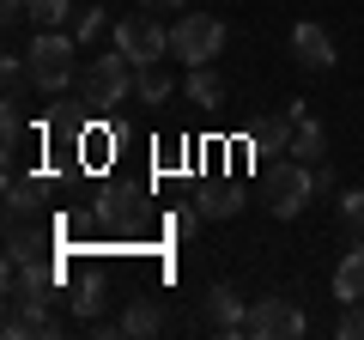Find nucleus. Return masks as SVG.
Listing matches in <instances>:
<instances>
[{"label": "nucleus", "instance_id": "obj_21", "mask_svg": "<svg viewBox=\"0 0 364 340\" xmlns=\"http://www.w3.org/2000/svg\"><path fill=\"white\" fill-rule=\"evenodd\" d=\"M134 97H140V104H164V97H170V73H164V61L134 67Z\"/></svg>", "mask_w": 364, "mask_h": 340}, {"label": "nucleus", "instance_id": "obj_18", "mask_svg": "<svg viewBox=\"0 0 364 340\" xmlns=\"http://www.w3.org/2000/svg\"><path fill=\"white\" fill-rule=\"evenodd\" d=\"M182 97H188L195 110H219L225 104V79L213 73V67H195V73L182 79Z\"/></svg>", "mask_w": 364, "mask_h": 340}, {"label": "nucleus", "instance_id": "obj_10", "mask_svg": "<svg viewBox=\"0 0 364 340\" xmlns=\"http://www.w3.org/2000/svg\"><path fill=\"white\" fill-rule=\"evenodd\" d=\"M298 116H304V104L291 97L279 116H261V122H249V146H255L261 158H273V152H291V128H298Z\"/></svg>", "mask_w": 364, "mask_h": 340}, {"label": "nucleus", "instance_id": "obj_3", "mask_svg": "<svg viewBox=\"0 0 364 340\" xmlns=\"http://www.w3.org/2000/svg\"><path fill=\"white\" fill-rule=\"evenodd\" d=\"M310 195H322V164H304V158H279V170H273L267 183V207L273 219H298L304 207H310Z\"/></svg>", "mask_w": 364, "mask_h": 340}, {"label": "nucleus", "instance_id": "obj_16", "mask_svg": "<svg viewBox=\"0 0 364 340\" xmlns=\"http://www.w3.org/2000/svg\"><path fill=\"white\" fill-rule=\"evenodd\" d=\"M43 195H49V183L43 176H6V213H18V219H31V213L43 207Z\"/></svg>", "mask_w": 364, "mask_h": 340}, {"label": "nucleus", "instance_id": "obj_4", "mask_svg": "<svg viewBox=\"0 0 364 340\" xmlns=\"http://www.w3.org/2000/svg\"><path fill=\"white\" fill-rule=\"evenodd\" d=\"M225 49V18L213 13H182L170 25V55H182L188 67H213V55Z\"/></svg>", "mask_w": 364, "mask_h": 340}, {"label": "nucleus", "instance_id": "obj_29", "mask_svg": "<svg viewBox=\"0 0 364 340\" xmlns=\"http://www.w3.org/2000/svg\"><path fill=\"white\" fill-rule=\"evenodd\" d=\"M146 6H152V13H176L182 0H146Z\"/></svg>", "mask_w": 364, "mask_h": 340}, {"label": "nucleus", "instance_id": "obj_15", "mask_svg": "<svg viewBox=\"0 0 364 340\" xmlns=\"http://www.w3.org/2000/svg\"><path fill=\"white\" fill-rule=\"evenodd\" d=\"M37 255H43V225L6 213V262H37Z\"/></svg>", "mask_w": 364, "mask_h": 340}, {"label": "nucleus", "instance_id": "obj_17", "mask_svg": "<svg viewBox=\"0 0 364 340\" xmlns=\"http://www.w3.org/2000/svg\"><path fill=\"white\" fill-rule=\"evenodd\" d=\"M334 298L340 304H364V249H346L334 267Z\"/></svg>", "mask_w": 364, "mask_h": 340}, {"label": "nucleus", "instance_id": "obj_22", "mask_svg": "<svg viewBox=\"0 0 364 340\" xmlns=\"http://www.w3.org/2000/svg\"><path fill=\"white\" fill-rule=\"evenodd\" d=\"M31 18H37V31H61L73 18V0H31Z\"/></svg>", "mask_w": 364, "mask_h": 340}, {"label": "nucleus", "instance_id": "obj_20", "mask_svg": "<svg viewBox=\"0 0 364 340\" xmlns=\"http://www.w3.org/2000/svg\"><path fill=\"white\" fill-rule=\"evenodd\" d=\"M195 207L207 213V219H231V213H243V188L237 183H207L195 195Z\"/></svg>", "mask_w": 364, "mask_h": 340}, {"label": "nucleus", "instance_id": "obj_25", "mask_svg": "<svg viewBox=\"0 0 364 340\" xmlns=\"http://www.w3.org/2000/svg\"><path fill=\"white\" fill-rule=\"evenodd\" d=\"M0 134H6V152H18V140H25V116H18V97H6V110H0Z\"/></svg>", "mask_w": 364, "mask_h": 340}, {"label": "nucleus", "instance_id": "obj_19", "mask_svg": "<svg viewBox=\"0 0 364 340\" xmlns=\"http://www.w3.org/2000/svg\"><path fill=\"white\" fill-rule=\"evenodd\" d=\"M104 280L97 274H85V280H73V286H67V310L79 316V322H91V316H104Z\"/></svg>", "mask_w": 364, "mask_h": 340}, {"label": "nucleus", "instance_id": "obj_7", "mask_svg": "<svg viewBox=\"0 0 364 340\" xmlns=\"http://www.w3.org/2000/svg\"><path fill=\"white\" fill-rule=\"evenodd\" d=\"M304 328H310V322H304L298 304L261 298V304H249V328H243V334H249V340H298Z\"/></svg>", "mask_w": 364, "mask_h": 340}, {"label": "nucleus", "instance_id": "obj_8", "mask_svg": "<svg viewBox=\"0 0 364 340\" xmlns=\"http://www.w3.org/2000/svg\"><path fill=\"white\" fill-rule=\"evenodd\" d=\"M91 213H97V231H109V237H140L146 231V207H140L134 188H104Z\"/></svg>", "mask_w": 364, "mask_h": 340}, {"label": "nucleus", "instance_id": "obj_9", "mask_svg": "<svg viewBox=\"0 0 364 340\" xmlns=\"http://www.w3.org/2000/svg\"><path fill=\"white\" fill-rule=\"evenodd\" d=\"M55 334H61V316H55L43 298L6 304V340H55Z\"/></svg>", "mask_w": 364, "mask_h": 340}, {"label": "nucleus", "instance_id": "obj_5", "mask_svg": "<svg viewBox=\"0 0 364 340\" xmlns=\"http://www.w3.org/2000/svg\"><path fill=\"white\" fill-rule=\"evenodd\" d=\"M55 304L61 298V267L49 262V255H37V262H6V304Z\"/></svg>", "mask_w": 364, "mask_h": 340}, {"label": "nucleus", "instance_id": "obj_1", "mask_svg": "<svg viewBox=\"0 0 364 340\" xmlns=\"http://www.w3.org/2000/svg\"><path fill=\"white\" fill-rule=\"evenodd\" d=\"M73 43H79V37H61V31H37V43L25 49L31 79H37V92H67V85H79Z\"/></svg>", "mask_w": 364, "mask_h": 340}, {"label": "nucleus", "instance_id": "obj_23", "mask_svg": "<svg viewBox=\"0 0 364 340\" xmlns=\"http://www.w3.org/2000/svg\"><path fill=\"white\" fill-rule=\"evenodd\" d=\"M0 79H6V97H25V85H37L25 55H6V61H0Z\"/></svg>", "mask_w": 364, "mask_h": 340}, {"label": "nucleus", "instance_id": "obj_26", "mask_svg": "<svg viewBox=\"0 0 364 340\" xmlns=\"http://www.w3.org/2000/svg\"><path fill=\"white\" fill-rule=\"evenodd\" d=\"M104 25H109V18L97 13V6H85V13H73V37H79V43H91V37H104Z\"/></svg>", "mask_w": 364, "mask_h": 340}, {"label": "nucleus", "instance_id": "obj_28", "mask_svg": "<svg viewBox=\"0 0 364 340\" xmlns=\"http://www.w3.org/2000/svg\"><path fill=\"white\" fill-rule=\"evenodd\" d=\"M200 219H207L200 207H182V213H170V231H176V237H195V225H200Z\"/></svg>", "mask_w": 364, "mask_h": 340}, {"label": "nucleus", "instance_id": "obj_11", "mask_svg": "<svg viewBox=\"0 0 364 340\" xmlns=\"http://www.w3.org/2000/svg\"><path fill=\"white\" fill-rule=\"evenodd\" d=\"M291 55H298L310 73H328V67H334V37H328L316 18H304V25L291 31Z\"/></svg>", "mask_w": 364, "mask_h": 340}, {"label": "nucleus", "instance_id": "obj_6", "mask_svg": "<svg viewBox=\"0 0 364 340\" xmlns=\"http://www.w3.org/2000/svg\"><path fill=\"white\" fill-rule=\"evenodd\" d=\"M116 49L128 55L134 67H152L170 55V31L158 18H116Z\"/></svg>", "mask_w": 364, "mask_h": 340}, {"label": "nucleus", "instance_id": "obj_27", "mask_svg": "<svg viewBox=\"0 0 364 340\" xmlns=\"http://www.w3.org/2000/svg\"><path fill=\"white\" fill-rule=\"evenodd\" d=\"M334 334H340V340H364V304H346V316H340Z\"/></svg>", "mask_w": 364, "mask_h": 340}, {"label": "nucleus", "instance_id": "obj_24", "mask_svg": "<svg viewBox=\"0 0 364 340\" xmlns=\"http://www.w3.org/2000/svg\"><path fill=\"white\" fill-rule=\"evenodd\" d=\"M340 225H346V237H364V188L340 195Z\"/></svg>", "mask_w": 364, "mask_h": 340}, {"label": "nucleus", "instance_id": "obj_2", "mask_svg": "<svg viewBox=\"0 0 364 340\" xmlns=\"http://www.w3.org/2000/svg\"><path fill=\"white\" fill-rule=\"evenodd\" d=\"M79 97L97 110L122 104V97H134V61L122 49H104L97 61H85V73H79Z\"/></svg>", "mask_w": 364, "mask_h": 340}, {"label": "nucleus", "instance_id": "obj_13", "mask_svg": "<svg viewBox=\"0 0 364 340\" xmlns=\"http://www.w3.org/2000/svg\"><path fill=\"white\" fill-rule=\"evenodd\" d=\"M164 328H170V310L152 304V298H134L128 316H122V334H134V340H152V334H164Z\"/></svg>", "mask_w": 364, "mask_h": 340}, {"label": "nucleus", "instance_id": "obj_12", "mask_svg": "<svg viewBox=\"0 0 364 340\" xmlns=\"http://www.w3.org/2000/svg\"><path fill=\"white\" fill-rule=\"evenodd\" d=\"M207 328H213V334H243V328H249V310H243V298H237L231 286H213L207 292Z\"/></svg>", "mask_w": 364, "mask_h": 340}, {"label": "nucleus", "instance_id": "obj_14", "mask_svg": "<svg viewBox=\"0 0 364 340\" xmlns=\"http://www.w3.org/2000/svg\"><path fill=\"white\" fill-rule=\"evenodd\" d=\"M291 158H304V164H328V128L304 110L298 128H291Z\"/></svg>", "mask_w": 364, "mask_h": 340}]
</instances>
